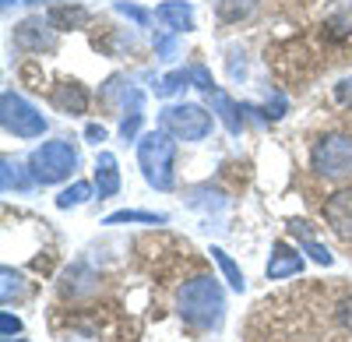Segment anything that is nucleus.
Listing matches in <instances>:
<instances>
[{"mask_svg":"<svg viewBox=\"0 0 352 342\" xmlns=\"http://www.w3.org/2000/svg\"><path fill=\"white\" fill-rule=\"evenodd\" d=\"M180 318L197 332H215L226 321V290L215 275H194L176 293Z\"/></svg>","mask_w":352,"mask_h":342,"instance_id":"f257e3e1","label":"nucleus"},{"mask_svg":"<svg viewBox=\"0 0 352 342\" xmlns=\"http://www.w3.org/2000/svg\"><path fill=\"white\" fill-rule=\"evenodd\" d=\"M138 166L141 177L155 191H173L176 187V138L169 131H144L138 138Z\"/></svg>","mask_w":352,"mask_h":342,"instance_id":"f03ea898","label":"nucleus"},{"mask_svg":"<svg viewBox=\"0 0 352 342\" xmlns=\"http://www.w3.org/2000/svg\"><path fill=\"white\" fill-rule=\"evenodd\" d=\"M78 149L71 145L67 138H53V141H43L28 152V169H32V177L39 187H53V184H64L78 173Z\"/></svg>","mask_w":352,"mask_h":342,"instance_id":"7ed1b4c3","label":"nucleus"},{"mask_svg":"<svg viewBox=\"0 0 352 342\" xmlns=\"http://www.w3.org/2000/svg\"><path fill=\"white\" fill-rule=\"evenodd\" d=\"M215 117L197 103H173L159 113V127L169 131L176 141H204L212 134Z\"/></svg>","mask_w":352,"mask_h":342,"instance_id":"20e7f679","label":"nucleus"},{"mask_svg":"<svg viewBox=\"0 0 352 342\" xmlns=\"http://www.w3.org/2000/svg\"><path fill=\"white\" fill-rule=\"evenodd\" d=\"M310 166L324 180L352 177V134H324L310 152Z\"/></svg>","mask_w":352,"mask_h":342,"instance_id":"39448f33","label":"nucleus"},{"mask_svg":"<svg viewBox=\"0 0 352 342\" xmlns=\"http://www.w3.org/2000/svg\"><path fill=\"white\" fill-rule=\"evenodd\" d=\"M0 124H4L8 134L14 138H43L46 134V117L28 103L25 96H18L14 89H4V96H0Z\"/></svg>","mask_w":352,"mask_h":342,"instance_id":"423d86ee","label":"nucleus"},{"mask_svg":"<svg viewBox=\"0 0 352 342\" xmlns=\"http://www.w3.org/2000/svg\"><path fill=\"white\" fill-rule=\"evenodd\" d=\"M102 99L113 103L116 109H124V113H144V92L138 89L131 78H124V74H113L102 85Z\"/></svg>","mask_w":352,"mask_h":342,"instance_id":"0eeeda50","label":"nucleus"},{"mask_svg":"<svg viewBox=\"0 0 352 342\" xmlns=\"http://www.w3.org/2000/svg\"><path fill=\"white\" fill-rule=\"evenodd\" d=\"M300 272H303V254H300V247H289L285 240H278V244L272 247L268 265H264V275H268L272 282H278V279H292V275H300Z\"/></svg>","mask_w":352,"mask_h":342,"instance_id":"6e6552de","label":"nucleus"},{"mask_svg":"<svg viewBox=\"0 0 352 342\" xmlns=\"http://www.w3.org/2000/svg\"><path fill=\"white\" fill-rule=\"evenodd\" d=\"M324 222L345 240H352V187L335 191L324 202Z\"/></svg>","mask_w":352,"mask_h":342,"instance_id":"1a4fd4ad","label":"nucleus"},{"mask_svg":"<svg viewBox=\"0 0 352 342\" xmlns=\"http://www.w3.org/2000/svg\"><path fill=\"white\" fill-rule=\"evenodd\" d=\"M92 184H96V197H99V202H106V197H116V194H120V162H116L113 152H99V156H96Z\"/></svg>","mask_w":352,"mask_h":342,"instance_id":"9d476101","label":"nucleus"},{"mask_svg":"<svg viewBox=\"0 0 352 342\" xmlns=\"http://www.w3.org/2000/svg\"><path fill=\"white\" fill-rule=\"evenodd\" d=\"M155 21H162L169 32H190L194 28V8L187 4V0H166V4L155 8Z\"/></svg>","mask_w":352,"mask_h":342,"instance_id":"9b49d317","label":"nucleus"},{"mask_svg":"<svg viewBox=\"0 0 352 342\" xmlns=\"http://www.w3.org/2000/svg\"><path fill=\"white\" fill-rule=\"evenodd\" d=\"M53 106L67 113V117H81V113L88 109V92H85V85L78 81H60L53 89Z\"/></svg>","mask_w":352,"mask_h":342,"instance_id":"f8f14e48","label":"nucleus"},{"mask_svg":"<svg viewBox=\"0 0 352 342\" xmlns=\"http://www.w3.org/2000/svg\"><path fill=\"white\" fill-rule=\"evenodd\" d=\"M53 25H43V21H21L14 28V43L25 46V50H32V53H43V50H53V32H50Z\"/></svg>","mask_w":352,"mask_h":342,"instance_id":"ddd939ff","label":"nucleus"},{"mask_svg":"<svg viewBox=\"0 0 352 342\" xmlns=\"http://www.w3.org/2000/svg\"><path fill=\"white\" fill-rule=\"evenodd\" d=\"M0 187H4V191H18V194H28V191L39 187V184H36V177H32V169H21L14 159L4 156V162H0Z\"/></svg>","mask_w":352,"mask_h":342,"instance_id":"4468645a","label":"nucleus"},{"mask_svg":"<svg viewBox=\"0 0 352 342\" xmlns=\"http://www.w3.org/2000/svg\"><path fill=\"white\" fill-rule=\"evenodd\" d=\"M208 99H212V113H215V117L226 124V131L232 134V138H236L240 131H243V117H240V106L236 103H232L222 89H215V92H208Z\"/></svg>","mask_w":352,"mask_h":342,"instance_id":"2eb2a0df","label":"nucleus"},{"mask_svg":"<svg viewBox=\"0 0 352 342\" xmlns=\"http://www.w3.org/2000/svg\"><path fill=\"white\" fill-rule=\"evenodd\" d=\"M124 222H144V226H166L169 215L166 212H138V209H120V212H109L102 219V226H124Z\"/></svg>","mask_w":352,"mask_h":342,"instance_id":"dca6fc26","label":"nucleus"},{"mask_svg":"<svg viewBox=\"0 0 352 342\" xmlns=\"http://www.w3.org/2000/svg\"><path fill=\"white\" fill-rule=\"evenodd\" d=\"M208 254H212V261L219 265V272L226 275V282H229V290H232V293H243V290H247V279H243L240 265L232 261V258H229V254H226L222 247H212Z\"/></svg>","mask_w":352,"mask_h":342,"instance_id":"f3484780","label":"nucleus"},{"mask_svg":"<svg viewBox=\"0 0 352 342\" xmlns=\"http://www.w3.org/2000/svg\"><path fill=\"white\" fill-rule=\"evenodd\" d=\"M96 194V184H85V180H74L71 187H64L60 194H56V209H78V205H85L88 197Z\"/></svg>","mask_w":352,"mask_h":342,"instance_id":"a211bd4d","label":"nucleus"},{"mask_svg":"<svg viewBox=\"0 0 352 342\" xmlns=\"http://www.w3.org/2000/svg\"><path fill=\"white\" fill-rule=\"evenodd\" d=\"M187 85H190V71L176 67V71H169L166 78L155 81V96H159V99H169V96H176V92H184Z\"/></svg>","mask_w":352,"mask_h":342,"instance_id":"6ab92c4d","label":"nucleus"},{"mask_svg":"<svg viewBox=\"0 0 352 342\" xmlns=\"http://www.w3.org/2000/svg\"><path fill=\"white\" fill-rule=\"evenodd\" d=\"M0 279H4V286H0V297H4V303L25 297V279H21V272H14L11 265H4V268H0Z\"/></svg>","mask_w":352,"mask_h":342,"instance_id":"aec40b11","label":"nucleus"},{"mask_svg":"<svg viewBox=\"0 0 352 342\" xmlns=\"http://www.w3.org/2000/svg\"><path fill=\"white\" fill-rule=\"evenodd\" d=\"M300 250H303V254H310V261L324 265V268H328V265H335V254H331V250H328L324 244H317L314 237H307V240L300 244Z\"/></svg>","mask_w":352,"mask_h":342,"instance_id":"412c9836","label":"nucleus"},{"mask_svg":"<svg viewBox=\"0 0 352 342\" xmlns=\"http://www.w3.org/2000/svg\"><path fill=\"white\" fill-rule=\"evenodd\" d=\"M88 14L81 11V8H60V4H56L53 11H50V25L56 28V25H81Z\"/></svg>","mask_w":352,"mask_h":342,"instance_id":"4be33fe9","label":"nucleus"},{"mask_svg":"<svg viewBox=\"0 0 352 342\" xmlns=\"http://www.w3.org/2000/svg\"><path fill=\"white\" fill-rule=\"evenodd\" d=\"M141 124H144V113H124L120 138H124V141H138V138H141Z\"/></svg>","mask_w":352,"mask_h":342,"instance_id":"5701e85b","label":"nucleus"},{"mask_svg":"<svg viewBox=\"0 0 352 342\" xmlns=\"http://www.w3.org/2000/svg\"><path fill=\"white\" fill-rule=\"evenodd\" d=\"M190 85L201 92H215V81H212V71L204 67V64H194L190 67Z\"/></svg>","mask_w":352,"mask_h":342,"instance_id":"b1692460","label":"nucleus"},{"mask_svg":"<svg viewBox=\"0 0 352 342\" xmlns=\"http://www.w3.org/2000/svg\"><path fill=\"white\" fill-rule=\"evenodd\" d=\"M155 56H159V61H173V56H176V32L155 36Z\"/></svg>","mask_w":352,"mask_h":342,"instance_id":"393cba45","label":"nucleus"},{"mask_svg":"<svg viewBox=\"0 0 352 342\" xmlns=\"http://www.w3.org/2000/svg\"><path fill=\"white\" fill-rule=\"evenodd\" d=\"M116 11H120L124 18H131V21H138L141 28H144V25H152V18H155V14H148V11H144V8H134V4H124V0H120V4H116Z\"/></svg>","mask_w":352,"mask_h":342,"instance_id":"a878e982","label":"nucleus"},{"mask_svg":"<svg viewBox=\"0 0 352 342\" xmlns=\"http://www.w3.org/2000/svg\"><path fill=\"white\" fill-rule=\"evenodd\" d=\"M0 332H4V339H14V335L21 332V321L11 314V310H4V314H0Z\"/></svg>","mask_w":352,"mask_h":342,"instance_id":"bb28decb","label":"nucleus"},{"mask_svg":"<svg viewBox=\"0 0 352 342\" xmlns=\"http://www.w3.org/2000/svg\"><path fill=\"white\" fill-rule=\"evenodd\" d=\"M106 138H109V131L102 124H85V141H88V145H102Z\"/></svg>","mask_w":352,"mask_h":342,"instance_id":"cd10ccee","label":"nucleus"},{"mask_svg":"<svg viewBox=\"0 0 352 342\" xmlns=\"http://www.w3.org/2000/svg\"><path fill=\"white\" fill-rule=\"evenodd\" d=\"M338 321H342V325H345V328L352 332V297L338 303Z\"/></svg>","mask_w":352,"mask_h":342,"instance_id":"c85d7f7f","label":"nucleus"},{"mask_svg":"<svg viewBox=\"0 0 352 342\" xmlns=\"http://www.w3.org/2000/svg\"><path fill=\"white\" fill-rule=\"evenodd\" d=\"M338 99H342L345 106H352V78H345V81L338 85Z\"/></svg>","mask_w":352,"mask_h":342,"instance_id":"c756f323","label":"nucleus"},{"mask_svg":"<svg viewBox=\"0 0 352 342\" xmlns=\"http://www.w3.org/2000/svg\"><path fill=\"white\" fill-rule=\"evenodd\" d=\"M25 4H56V0H25Z\"/></svg>","mask_w":352,"mask_h":342,"instance_id":"7c9ffc66","label":"nucleus"},{"mask_svg":"<svg viewBox=\"0 0 352 342\" xmlns=\"http://www.w3.org/2000/svg\"><path fill=\"white\" fill-rule=\"evenodd\" d=\"M11 4H18V0H4V8H11Z\"/></svg>","mask_w":352,"mask_h":342,"instance_id":"2f4dec72","label":"nucleus"},{"mask_svg":"<svg viewBox=\"0 0 352 342\" xmlns=\"http://www.w3.org/2000/svg\"><path fill=\"white\" fill-rule=\"evenodd\" d=\"M4 342H18V339H4Z\"/></svg>","mask_w":352,"mask_h":342,"instance_id":"473e14b6","label":"nucleus"}]
</instances>
